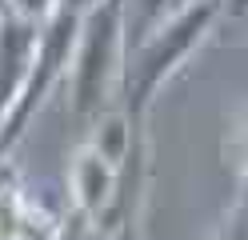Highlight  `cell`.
Masks as SVG:
<instances>
[{"label":"cell","instance_id":"cell-1","mask_svg":"<svg viewBox=\"0 0 248 240\" xmlns=\"http://www.w3.org/2000/svg\"><path fill=\"white\" fill-rule=\"evenodd\" d=\"M224 0H184L156 24L124 40V68H120V112L132 124H144L152 100L160 88L176 76V68L188 60L204 36L220 20Z\"/></svg>","mask_w":248,"mask_h":240},{"label":"cell","instance_id":"cell-2","mask_svg":"<svg viewBox=\"0 0 248 240\" xmlns=\"http://www.w3.org/2000/svg\"><path fill=\"white\" fill-rule=\"evenodd\" d=\"M124 68V0H100L92 12L80 16L68 68V104L76 120H96L108 112L112 96L120 92Z\"/></svg>","mask_w":248,"mask_h":240},{"label":"cell","instance_id":"cell-3","mask_svg":"<svg viewBox=\"0 0 248 240\" xmlns=\"http://www.w3.org/2000/svg\"><path fill=\"white\" fill-rule=\"evenodd\" d=\"M76 32H80V16L68 8H56L48 20L40 24V40H36V56H32V72H28V84L20 92V100L12 104V112L0 124V152H8L16 144L32 116L44 108V100L68 80L72 68V48H76Z\"/></svg>","mask_w":248,"mask_h":240},{"label":"cell","instance_id":"cell-4","mask_svg":"<svg viewBox=\"0 0 248 240\" xmlns=\"http://www.w3.org/2000/svg\"><path fill=\"white\" fill-rule=\"evenodd\" d=\"M36 40H40V24L12 16L4 8V16H0V124H4V116L12 112V104L20 100V92L28 84Z\"/></svg>","mask_w":248,"mask_h":240},{"label":"cell","instance_id":"cell-5","mask_svg":"<svg viewBox=\"0 0 248 240\" xmlns=\"http://www.w3.org/2000/svg\"><path fill=\"white\" fill-rule=\"evenodd\" d=\"M68 184H72V200L80 208V216L88 220H100L112 204V192H116V168L96 152V148H84L72 156V172H68Z\"/></svg>","mask_w":248,"mask_h":240},{"label":"cell","instance_id":"cell-6","mask_svg":"<svg viewBox=\"0 0 248 240\" xmlns=\"http://www.w3.org/2000/svg\"><path fill=\"white\" fill-rule=\"evenodd\" d=\"M100 0H56V8H68V12H76V16H84V12H92Z\"/></svg>","mask_w":248,"mask_h":240},{"label":"cell","instance_id":"cell-7","mask_svg":"<svg viewBox=\"0 0 248 240\" xmlns=\"http://www.w3.org/2000/svg\"><path fill=\"white\" fill-rule=\"evenodd\" d=\"M68 240H116V236H108V232L100 228V224L92 220V228H80V232H72Z\"/></svg>","mask_w":248,"mask_h":240},{"label":"cell","instance_id":"cell-8","mask_svg":"<svg viewBox=\"0 0 248 240\" xmlns=\"http://www.w3.org/2000/svg\"><path fill=\"white\" fill-rule=\"evenodd\" d=\"M240 160H244V172H248V124H244V132H240Z\"/></svg>","mask_w":248,"mask_h":240},{"label":"cell","instance_id":"cell-9","mask_svg":"<svg viewBox=\"0 0 248 240\" xmlns=\"http://www.w3.org/2000/svg\"><path fill=\"white\" fill-rule=\"evenodd\" d=\"M0 16H4V4H0Z\"/></svg>","mask_w":248,"mask_h":240}]
</instances>
